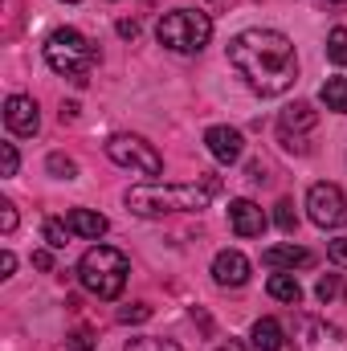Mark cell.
<instances>
[{
    "mask_svg": "<svg viewBox=\"0 0 347 351\" xmlns=\"http://www.w3.org/2000/svg\"><path fill=\"white\" fill-rule=\"evenodd\" d=\"M229 225H233V233H237V237H261L270 221H265L261 204H254L250 196H237V200L229 204Z\"/></svg>",
    "mask_w": 347,
    "mask_h": 351,
    "instance_id": "12",
    "label": "cell"
},
{
    "mask_svg": "<svg viewBox=\"0 0 347 351\" xmlns=\"http://www.w3.org/2000/svg\"><path fill=\"white\" fill-rule=\"evenodd\" d=\"M147 319H152V306H147V302H131V306L119 311V323H127V327H131V323H147Z\"/></svg>",
    "mask_w": 347,
    "mask_h": 351,
    "instance_id": "24",
    "label": "cell"
},
{
    "mask_svg": "<svg viewBox=\"0 0 347 351\" xmlns=\"http://www.w3.org/2000/svg\"><path fill=\"white\" fill-rule=\"evenodd\" d=\"M315 123H319V110L311 102H290L278 114V135H307V131H315Z\"/></svg>",
    "mask_w": 347,
    "mask_h": 351,
    "instance_id": "13",
    "label": "cell"
},
{
    "mask_svg": "<svg viewBox=\"0 0 347 351\" xmlns=\"http://www.w3.org/2000/svg\"><path fill=\"white\" fill-rule=\"evenodd\" d=\"M156 37L172 53H200L213 41V16L200 12V8H172V12L160 16Z\"/></svg>",
    "mask_w": 347,
    "mask_h": 351,
    "instance_id": "5",
    "label": "cell"
},
{
    "mask_svg": "<svg viewBox=\"0 0 347 351\" xmlns=\"http://www.w3.org/2000/svg\"><path fill=\"white\" fill-rule=\"evenodd\" d=\"M12 269H16V258L4 250V254H0V278H12Z\"/></svg>",
    "mask_w": 347,
    "mask_h": 351,
    "instance_id": "30",
    "label": "cell"
},
{
    "mask_svg": "<svg viewBox=\"0 0 347 351\" xmlns=\"http://www.w3.org/2000/svg\"><path fill=\"white\" fill-rule=\"evenodd\" d=\"M33 265H37V269H53V254H49V250H37V254H33Z\"/></svg>",
    "mask_w": 347,
    "mask_h": 351,
    "instance_id": "31",
    "label": "cell"
},
{
    "mask_svg": "<svg viewBox=\"0 0 347 351\" xmlns=\"http://www.w3.org/2000/svg\"><path fill=\"white\" fill-rule=\"evenodd\" d=\"M229 66L246 78V86L261 98H278L298 82L294 41L278 29H241L229 41Z\"/></svg>",
    "mask_w": 347,
    "mask_h": 351,
    "instance_id": "1",
    "label": "cell"
},
{
    "mask_svg": "<svg viewBox=\"0 0 347 351\" xmlns=\"http://www.w3.org/2000/svg\"><path fill=\"white\" fill-rule=\"evenodd\" d=\"M127 351H184V348H180V343H172V339L143 335V339H131V343H127Z\"/></svg>",
    "mask_w": 347,
    "mask_h": 351,
    "instance_id": "23",
    "label": "cell"
},
{
    "mask_svg": "<svg viewBox=\"0 0 347 351\" xmlns=\"http://www.w3.org/2000/svg\"><path fill=\"white\" fill-rule=\"evenodd\" d=\"M319 102L335 114H347V78H327L319 90Z\"/></svg>",
    "mask_w": 347,
    "mask_h": 351,
    "instance_id": "18",
    "label": "cell"
},
{
    "mask_svg": "<svg viewBox=\"0 0 347 351\" xmlns=\"http://www.w3.org/2000/svg\"><path fill=\"white\" fill-rule=\"evenodd\" d=\"M106 156H110V164H119V168H127L135 176H147V180L164 176V156L143 135H127V131L110 135L106 139Z\"/></svg>",
    "mask_w": 347,
    "mask_h": 351,
    "instance_id": "6",
    "label": "cell"
},
{
    "mask_svg": "<svg viewBox=\"0 0 347 351\" xmlns=\"http://www.w3.org/2000/svg\"><path fill=\"white\" fill-rule=\"evenodd\" d=\"M327 258H331L335 265H344V269H347V237H335V241L327 245Z\"/></svg>",
    "mask_w": 347,
    "mask_h": 351,
    "instance_id": "28",
    "label": "cell"
},
{
    "mask_svg": "<svg viewBox=\"0 0 347 351\" xmlns=\"http://www.w3.org/2000/svg\"><path fill=\"white\" fill-rule=\"evenodd\" d=\"M327 58H331L335 66H347V29L344 25H335V29L327 33Z\"/></svg>",
    "mask_w": 347,
    "mask_h": 351,
    "instance_id": "20",
    "label": "cell"
},
{
    "mask_svg": "<svg viewBox=\"0 0 347 351\" xmlns=\"http://www.w3.org/2000/svg\"><path fill=\"white\" fill-rule=\"evenodd\" d=\"M307 217L319 229H344L347 225V196L339 184H311L307 188Z\"/></svg>",
    "mask_w": 347,
    "mask_h": 351,
    "instance_id": "7",
    "label": "cell"
},
{
    "mask_svg": "<svg viewBox=\"0 0 347 351\" xmlns=\"http://www.w3.org/2000/svg\"><path fill=\"white\" fill-rule=\"evenodd\" d=\"M204 147H208V156H213L217 164H237V160H241V152H246V139H241V131H237V127L217 123V127H208V131H204Z\"/></svg>",
    "mask_w": 347,
    "mask_h": 351,
    "instance_id": "9",
    "label": "cell"
},
{
    "mask_svg": "<svg viewBox=\"0 0 347 351\" xmlns=\"http://www.w3.org/2000/svg\"><path fill=\"white\" fill-rule=\"evenodd\" d=\"M327 4H344V0H327Z\"/></svg>",
    "mask_w": 347,
    "mask_h": 351,
    "instance_id": "35",
    "label": "cell"
},
{
    "mask_svg": "<svg viewBox=\"0 0 347 351\" xmlns=\"http://www.w3.org/2000/svg\"><path fill=\"white\" fill-rule=\"evenodd\" d=\"M62 4H78V0H62Z\"/></svg>",
    "mask_w": 347,
    "mask_h": 351,
    "instance_id": "36",
    "label": "cell"
},
{
    "mask_svg": "<svg viewBox=\"0 0 347 351\" xmlns=\"http://www.w3.org/2000/svg\"><path fill=\"white\" fill-rule=\"evenodd\" d=\"M265 290H270V298H274V302H286V306H298V302H302V286H298V278H294L290 269L270 274Z\"/></svg>",
    "mask_w": 347,
    "mask_h": 351,
    "instance_id": "16",
    "label": "cell"
},
{
    "mask_svg": "<svg viewBox=\"0 0 347 351\" xmlns=\"http://www.w3.org/2000/svg\"><path fill=\"white\" fill-rule=\"evenodd\" d=\"M119 37L135 41V37H139V25H135V21H119Z\"/></svg>",
    "mask_w": 347,
    "mask_h": 351,
    "instance_id": "32",
    "label": "cell"
},
{
    "mask_svg": "<svg viewBox=\"0 0 347 351\" xmlns=\"http://www.w3.org/2000/svg\"><path fill=\"white\" fill-rule=\"evenodd\" d=\"M250 269H254V265H250V258H246L241 250H221V254L213 258V282L237 290V286L250 282Z\"/></svg>",
    "mask_w": 347,
    "mask_h": 351,
    "instance_id": "11",
    "label": "cell"
},
{
    "mask_svg": "<svg viewBox=\"0 0 347 351\" xmlns=\"http://www.w3.org/2000/svg\"><path fill=\"white\" fill-rule=\"evenodd\" d=\"M315 294H319V302H331V298L339 294V278H335V274H323L319 286H315Z\"/></svg>",
    "mask_w": 347,
    "mask_h": 351,
    "instance_id": "25",
    "label": "cell"
},
{
    "mask_svg": "<svg viewBox=\"0 0 347 351\" xmlns=\"http://www.w3.org/2000/svg\"><path fill=\"white\" fill-rule=\"evenodd\" d=\"M250 180H254V184H265V168H261V164H250Z\"/></svg>",
    "mask_w": 347,
    "mask_h": 351,
    "instance_id": "33",
    "label": "cell"
},
{
    "mask_svg": "<svg viewBox=\"0 0 347 351\" xmlns=\"http://www.w3.org/2000/svg\"><path fill=\"white\" fill-rule=\"evenodd\" d=\"M250 339H254V348H258V351H282V343H286V335H282V323H278V319H258V323H254V331H250Z\"/></svg>",
    "mask_w": 347,
    "mask_h": 351,
    "instance_id": "17",
    "label": "cell"
},
{
    "mask_svg": "<svg viewBox=\"0 0 347 351\" xmlns=\"http://www.w3.org/2000/svg\"><path fill=\"white\" fill-rule=\"evenodd\" d=\"M0 156H4V176H16V168H21L16 143H0Z\"/></svg>",
    "mask_w": 347,
    "mask_h": 351,
    "instance_id": "27",
    "label": "cell"
},
{
    "mask_svg": "<svg viewBox=\"0 0 347 351\" xmlns=\"http://www.w3.org/2000/svg\"><path fill=\"white\" fill-rule=\"evenodd\" d=\"M66 348H70V351H94V335H90L86 327H78V331L66 339Z\"/></svg>",
    "mask_w": 347,
    "mask_h": 351,
    "instance_id": "26",
    "label": "cell"
},
{
    "mask_svg": "<svg viewBox=\"0 0 347 351\" xmlns=\"http://www.w3.org/2000/svg\"><path fill=\"white\" fill-rule=\"evenodd\" d=\"M294 348L298 351H347V331L319 319V315H294Z\"/></svg>",
    "mask_w": 347,
    "mask_h": 351,
    "instance_id": "8",
    "label": "cell"
},
{
    "mask_svg": "<svg viewBox=\"0 0 347 351\" xmlns=\"http://www.w3.org/2000/svg\"><path fill=\"white\" fill-rule=\"evenodd\" d=\"M0 229H4V233L16 229V208H12V200H0Z\"/></svg>",
    "mask_w": 347,
    "mask_h": 351,
    "instance_id": "29",
    "label": "cell"
},
{
    "mask_svg": "<svg viewBox=\"0 0 347 351\" xmlns=\"http://www.w3.org/2000/svg\"><path fill=\"white\" fill-rule=\"evenodd\" d=\"M261 262L270 265V269H298V265H315V254L311 250H302V245H270L265 254H261Z\"/></svg>",
    "mask_w": 347,
    "mask_h": 351,
    "instance_id": "15",
    "label": "cell"
},
{
    "mask_svg": "<svg viewBox=\"0 0 347 351\" xmlns=\"http://www.w3.org/2000/svg\"><path fill=\"white\" fill-rule=\"evenodd\" d=\"M45 168L53 180H78V164L70 160V156H62V152H53L49 160H45Z\"/></svg>",
    "mask_w": 347,
    "mask_h": 351,
    "instance_id": "21",
    "label": "cell"
},
{
    "mask_svg": "<svg viewBox=\"0 0 347 351\" xmlns=\"http://www.w3.org/2000/svg\"><path fill=\"white\" fill-rule=\"evenodd\" d=\"M45 66L62 78H74L78 86L90 78V70L98 66V45L90 41L82 29H53L45 37Z\"/></svg>",
    "mask_w": 347,
    "mask_h": 351,
    "instance_id": "3",
    "label": "cell"
},
{
    "mask_svg": "<svg viewBox=\"0 0 347 351\" xmlns=\"http://www.w3.org/2000/svg\"><path fill=\"white\" fill-rule=\"evenodd\" d=\"M217 192V180H200V184H160V180H147V184H135L127 188V208L135 217H168V213H200L208 208Z\"/></svg>",
    "mask_w": 347,
    "mask_h": 351,
    "instance_id": "2",
    "label": "cell"
},
{
    "mask_svg": "<svg viewBox=\"0 0 347 351\" xmlns=\"http://www.w3.org/2000/svg\"><path fill=\"white\" fill-rule=\"evenodd\" d=\"M4 127L12 135H37L41 131V114H37V102L29 94H12L4 102Z\"/></svg>",
    "mask_w": 347,
    "mask_h": 351,
    "instance_id": "10",
    "label": "cell"
},
{
    "mask_svg": "<svg viewBox=\"0 0 347 351\" xmlns=\"http://www.w3.org/2000/svg\"><path fill=\"white\" fill-rule=\"evenodd\" d=\"M127 274H131V262L115 245H94V250L82 254V262H78V282L86 286L94 298H102V302H110V298L123 294Z\"/></svg>",
    "mask_w": 347,
    "mask_h": 351,
    "instance_id": "4",
    "label": "cell"
},
{
    "mask_svg": "<svg viewBox=\"0 0 347 351\" xmlns=\"http://www.w3.org/2000/svg\"><path fill=\"white\" fill-rule=\"evenodd\" d=\"M274 225H278L282 233H294V229H298V213H294L290 200H278V204H274Z\"/></svg>",
    "mask_w": 347,
    "mask_h": 351,
    "instance_id": "22",
    "label": "cell"
},
{
    "mask_svg": "<svg viewBox=\"0 0 347 351\" xmlns=\"http://www.w3.org/2000/svg\"><path fill=\"white\" fill-rule=\"evenodd\" d=\"M41 233H45V245H49V250H66V245H70V237H74V233H70V225H66V221H58V217H49Z\"/></svg>",
    "mask_w": 347,
    "mask_h": 351,
    "instance_id": "19",
    "label": "cell"
},
{
    "mask_svg": "<svg viewBox=\"0 0 347 351\" xmlns=\"http://www.w3.org/2000/svg\"><path fill=\"white\" fill-rule=\"evenodd\" d=\"M217 351H246L241 343H225V348H217Z\"/></svg>",
    "mask_w": 347,
    "mask_h": 351,
    "instance_id": "34",
    "label": "cell"
},
{
    "mask_svg": "<svg viewBox=\"0 0 347 351\" xmlns=\"http://www.w3.org/2000/svg\"><path fill=\"white\" fill-rule=\"evenodd\" d=\"M66 225H70V233L82 237V241H98V237L110 229V221H106L102 213H90V208H70V213H66Z\"/></svg>",
    "mask_w": 347,
    "mask_h": 351,
    "instance_id": "14",
    "label": "cell"
}]
</instances>
